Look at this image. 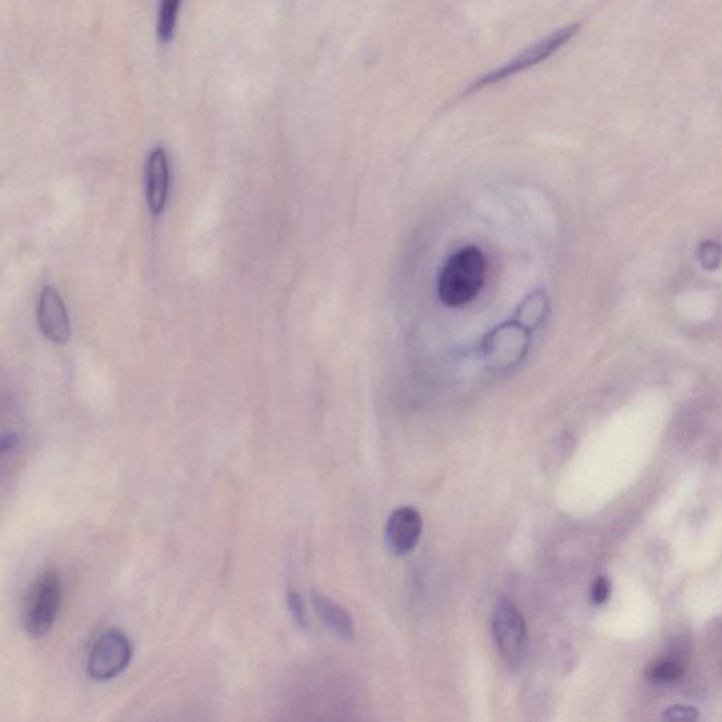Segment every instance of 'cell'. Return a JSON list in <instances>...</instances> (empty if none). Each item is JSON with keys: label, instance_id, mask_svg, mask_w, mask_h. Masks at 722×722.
<instances>
[{"label": "cell", "instance_id": "6da1fadb", "mask_svg": "<svg viewBox=\"0 0 722 722\" xmlns=\"http://www.w3.org/2000/svg\"><path fill=\"white\" fill-rule=\"evenodd\" d=\"M487 261L476 246H466L449 257L439 277V298L452 308L470 304L486 281Z\"/></svg>", "mask_w": 722, "mask_h": 722}, {"label": "cell", "instance_id": "7a4b0ae2", "mask_svg": "<svg viewBox=\"0 0 722 722\" xmlns=\"http://www.w3.org/2000/svg\"><path fill=\"white\" fill-rule=\"evenodd\" d=\"M63 600L60 574L46 570L37 577L26 594L23 605V625L34 639L43 638L53 629Z\"/></svg>", "mask_w": 722, "mask_h": 722}, {"label": "cell", "instance_id": "3957f363", "mask_svg": "<svg viewBox=\"0 0 722 722\" xmlns=\"http://www.w3.org/2000/svg\"><path fill=\"white\" fill-rule=\"evenodd\" d=\"M493 635L501 658L512 669L521 668L528 656V628L517 605L501 597L494 605Z\"/></svg>", "mask_w": 722, "mask_h": 722}, {"label": "cell", "instance_id": "277c9868", "mask_svg": "<svg viewBox=\"0 0 722 722\" xmlns=\"http://www.w3.org/2000/svg\"><path fill=\"white\" fill-rule=\"evenodd\" d=\"M579 32L580 24L577 23L556 30L555 33L549 34L545 39L539 40L538 43L532 44L522 53L515 55L507 64L495 68L493 72H488L479 81L474 82L471 89L480 91V89L491 87V85L503 82L505 79L518 75L519 72H524L535 67V65L543 63V61L549 60L552 55L558 53L569 41H572L573 37H576Z\"/></svg>", "mask_w": 722, "mask_h": 722}, {"label": "cell", "instance_id": "5b68a950", "mask_svg": "<svg viewBox=\"0 0 722 722\" xmlns=\"http://www.w3.org/2000/svg\"><path fill=\"white\" fill-rule=\"evenodd\" d=\"M133 649L129 638L118 629L103 634L89 653L87 672L95 682L115 679L129 666Z\"/></svg>", "mask_w": 722, "mask_h": 722}, {"label": "cell", "instance_id": "8992f818", "mask_svg": "<svg viewBox=\"0 0 722 722\" xmlns=\"http://www.w3.org/2000/svg\"><path fill=\"white\" fill-rule=\"evenodd\" d=\"M37 322L41 333L55 345H65L71 339V322L64 299L53 285L43 287L37 302Z\"/></svg>", "mask_w": 722, "mask_h": 722}, {"label": "cell", "instance_id": "52a82bcc", "mask_svg": "<svg viewBox=\"0 0 722 722\" xmlns=\"http://www.w3.org/2000/svg\"><path fill=\"white\" fill-rule=\"evenodd\" d=\"M144 181H146L147 206L151 215H163L171 189L170 157L163 146H156L150 150L144 165Z\"/></svg>", "mask_w": 722, "mask_h": 722}, {"label": "cell", "instance_id": "ba28073f", "mask_svg": "<svg viewBox=\"0 0 722 722\" xmlns=\"http://www.w3.org/2000/svg\"><path fill=\"white\" fill-rule=\"evenodd\" d=\"M422 534V517L415 508H397L388 518L385 542L395 555H407L418 545Z\"/></svg>", "mask_w": 722, "mask_h": 722}, {"label": "cell", "instance_id": "9c48e42d", "mask_svg": "<svg viewBox=\"0 0 722 722\" xmlns=\"http://www.w3.org/2000/svg\"><path fill=\"white\" fill-rule=\"evenodd\" d=\"M312 605H314L316 614L321 618L323 624L335 632L343 639H352L354 636V624L352 617L347 613L345 608L340 607L339 604L333 603L328 597L318 593V591H312L311 594Z\"/></svg>", "mask_w": 722, "mask_h": 722}, {"label": "cell", "instance_id": "30bf717a", "mask_svg": "<svg viewBox=\"0 0 722 722\" xmlns=\"http://www.w3.org/2000/svg\"><path fill=\"white\" fill-rule=\"evenodd\" d=\"M182 0H160L157 10L156 34L161 44L173 41L177 32Z\"/></svg>", "mask_w": 722, "mask_h": 722}, {"label": "cell", "instance_id": "8fae6325", "mask_svg": "<svg viewBox=\"0 0 722 722\" xmlns=\"http://www.w3.org/2000/svg\"><path fill=\"white\" fill-rule=\"evenodd\" d=\"M683 675V668L679 662L675 660H666V662H660L658 665L653 666L651 670V679L653 682L658 683H672L676 682Z\"/></svg>", "mask_w": 722, "mask_h": 722}, {"label": "cell", "instance_id": "7c38bea8", "mask_svg": "<svg viewBox=\"0 0 722 722\" xmlns=\"http://www.w3.org/2000/svg\"><path fill=\"white\" fill-rule=\"evenodd\" d=\"M287 605L288 611H290L291 618L294 620L295 624H297L299 628H307V611H305V605L304 601H302V597L299 596L298 593H295V591H290V593L287 594Z\"/></svg>", "mask_w": 722, "mask_h": 722}, {"label": "cell", "instance_id": "4fadbf2b", "mask_svg": "<svg viewBox=\"0 0 722 722\" xmlns=\"http://www.w3.org/2000/svg\"><path fill=\"white\" fill-rule=\"evenodd\" d=\"M610 591V581L605 579V577H600V579L596 580V583L593 584V589H591V600H593V603L603 604L608 600V597H610Z\"/></svg>", "mask_w": 722, "mask_h": 722}]
</instances>
